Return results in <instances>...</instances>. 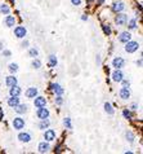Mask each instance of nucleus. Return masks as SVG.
Masks as SVG:
<instances>
[{
  "label": "nucleus",
  "instance_id": "393cba45",
  "mask_svg": "<svg viewBox=\"0 0 143 154\" xmlns=\"http://www.w3.org/2000/svg\"><path fill=\"white\" fill-rule=\"evenodd\" d=\"M105 110H106L107 114H110V115H112V114L115 113V111H113V109H112V106H111V104H108V102L105 104Z\"/></svg>",
  "mask_w": 143,
  "mask_h": 154
},
{
  "label": "nucleus",
  "instance_id": "72a5a7b5",
  "mask_svg": "<svg viewBox=\"0 0 143 154\" xmlns=\"http://www.w3.org/2000/svg\"><path fill=\"white\" fill-rule=\"evenodd\" d=\"M56 104H57V105H62V104H63L62 96H57V97H56Z\"/></svg>",
  "mask_w": 143,
  "mask_h": 154
},
{
  "label": "nucleus",
  "instance_id": "aec40b11",
  "mask_svg": "<svg viewBox=\"0 0 143 154\" xmlns=\"http://www.w3.org/2000/svg\"><path fill=\"white\" fill-rule=\"evenodd\" d=\"M21 92H22V90L17 86V84H16V86H13V87H11V90H9V95H11V96H19Z\"/></svg>",
  "mask_w": 143,
  "mask_h": 154
},
{
  "label": "nucleus",
  "instance_id": "f8f14e48",
  "mask_svg": "<svg viewBox=\"0 0 143 154\" xmlns=\"http://www.w3.org/2000/svg\"><path fill=\"white\" fill-rule=\"evenodd\" d=\"M39 152L40 153H48L50 150V145H49V141H43V143H40L39 144Z\"/></svg>",
  "mask_w": 143,
  "mask_h": 154
},
{
  "label": "nucleus",
  "instance_id": "79ce46f5",
  "mask_svg": "<svg viewBox=\"0 0 143 154\" xmlns=\"http://www.w3.org/2000/svg\"><path fill=\"white\" fill-rule=\"evenodd\" d=\"M1 115H3V110L0 109V119H1Z\"/></svg>",
  "mask_w": 143,
  "mask_h": 154
},
{
  "label": "nucleus",
  "instance_id": "2eb2a0df",
  "mask_svg": "<svg viewBox=\"0 0 143 154\" xmlns=\"http://www.w3.org/2000/svg\"><path fill=\"white\" fill-rule=\"evenodd\" d=\"M130 39H132L130 32L124 31V32H121V34H120V37H119V42H121V43H126V42H129Z\"/></svg>",
  "mask_w": 143,
  "mask_h": 154
},
{
  "label": "nucleus",
  "instance_id": "473e14b6",
  "mask_svg": "<svg viewBox=\"0 0 143 154\" xmlns=\"http://www.w3.org/2000/svg\"><path fill=\"white\" fill-rule=\"evenodd\" d=\"M122 115H124V118H126V119H132V113L126 109L122 111Z\"/></svg>",
  "mask_w": 143,
  "mask_h": 154
},
{
  "label": "nucleus",
  "instance_id": "6ab92c4d",
  "mask_svg": "<svg viewBox=\"0 0 143 154\" xmlns=\"http://www.w3.org/2000/svg\"><path fill=\"white\" fill-rule=\"evenodd\" d=\"M18 104H19L18 96H11V97L8 99V105H9L11 107H16Z\"/></svg>",
  "mask_w": 143,
  "mask_h": 154
},
{
  "label": "nucleus",
  "instance_id": "2f4dec72",
  "mask_svg": "<svg viewBox=\"0 0 143 154\" xmlns=\"http://www.w3.org/2000/svg\"><path fill=\"white\" fill-rule=\"evenodd\" d=\"M28 54L31 56V57H38V54H39V52H38V49H35V48H31L30 49V52H28Z\"/></svg>",
  "mask_w": 143,
  "mask_h": 154
},
{
  "label": "nucleus",
  "instance_id": "a19ab883",
  "mask_svg": "<svg viewBox=\"0 0 143 154\" xmlns=\"http://www.w3.org/2000/svg\"><path fill=\"white\" fill-rule=\"evenodd\" d=\"M81 19H83V21H86L88 17H85V16H83V17H81Z\"/></svg>",
  "mask_w": 143,
  "mask_h": 154
},
{
  "label": "nucleus",
  "instance_id": "4c0bfd02",
  "mask_svg": "<svg viewBox=\"0 0 143 154\" xmlns=\"http://www.w3.org/2000/svg\"><path fill=\"white\" fill-rule=\"evenodd\" d=\"M28 45V42H23V43H22V47H27Z\"/></svg>",
  "mask_w": 143,
  "mask_h": 154
},
{
  "label": "nucleus",
  "instance_id": "a878e982",
  "mask_svg": "<svg viewBox=\"0 0 143 154\" xmlns=\"http://www.w3.org/2000/svg\"><path fill=\"white\" fill-rule=\"evenodd\" d=\"M8 69H9V71H11L12 74L13 73H17V71H18V65L17 64H11Z\"/></svg>",
  "mask_w": 143,
  "mask_h": 154
},
{
  "label": "nucleus",
  "instance_id": "0eeeda50",
  "mask_svg": "<svg viewBox=\"0 0 143 154\" xmlns=\"http://www.w3.org/2000/svg\"><path fill=\"white\" fill-rule=\"evenodd\" d=\"M122 78H124V74H122V71L120 70V69H116V70L112 73V80L113 82H121Z\"/></svg>",
  "mask_w": 143,
  "mask_h": 154
},
{
  "label": "nucleus",
  "instance_id": "cd10ccee",
  "mask_svg": "<svg viewBox=\"0 0 143 154\" xmlns=\"http://www.w3.org/2000/svg\"><path fill=\"white\" fill-rule=\"evenodd\" d=\"M31 66L34 67V69H40V66H41V62L39 61V60H34L31 62Z\"/></svg>",
  "mask_w": 143,
  "mask_h": 154
},
{
  "label": "nucleus",
  "instance_id": "39448f33",
  "mask_svg": "<svg viewBox=\"0 0 143 154\" xmlns=\"http://www.w3.org/2000/svg\"><path fill=\"white\" fill-rule=\"evenodd\" d=\"M115 22H116V25L118 26H124L126 22H128V16L126 14H118L116 16V18H115Z\"/></svg>",
  "mask_w": 143,
  "mask_h": 154
},
{
  "label": "nucleus",
  "instance_id": "37998d69",
  "mask_svg": "<svg viewBox=\"0 0 143 154\" xmlns=\"http://www.w3.org/2000/svg\"><path fill=\"white\" fill-rule=\"evenodd\" d=\"M1 49H3V43L0 42V51H1Z\"/></svg>",
  "mask_w": 143,
  "mask_h": 154
},
{
  "label": "nucleus",
  "instance_id": "b1692460",
  "mask_svg": "<svg viewBox=\"0 0 143 154\" xmlns=\"http://www.w3.org/2000/svg\"><path fill=\"white\" fill-rule=\"evenodd\" d=\"M57 65V58H56V56L54 54H50L49 56V66L50 67H54Z\"/></svg>",
  "mask_w": 143,
  "mask_h": 154
},
{
  "label": "nucleus",
  "instance_id": "58836bf2",
  "mask_svg": "<svg viewBox=\"0 0 143 154\" xmlns=\"http://www.w3.org/2000/svg\"><path fill=\"white\" fill-rule=\"evenodd\" d=\"M103 3H105V0H98V4H99V5H102Z\"/></svg>",
  "mask_w": 143,
  "mask_h": 154
},
{
  "label": "nucleus",
  "instance_id": "4be33fe9",
  "mask_svg": "<svg viewBox=\"0 0 143 154\" xmlns=\"http://www.w3.org/2000/svg\"><path fill=\"white\" fill-rule=\"evenodd\" d=\"M49 120H48V118L47 119H41V122H40V124H39V128L40 130H45V128H48L49 127Z\"/></svg>",
  "mask_w": 143,
  "mask_h": 154
},
{
  "label": "nucleus",
  "instance_id": "423d86ee",
  "mask_svg": "<svg viewBox=\"0 0 143 154\" xmlns=\"http://www.w3.org/2000/svg\"><path fill=\"white\" fill-rule=\"evenodd\" d=\"M44 139L47 140V141H53V140L56 139V131L54 130H47L44 132Z\"/></svg>",
  "mask_w": 143,
  "mask_h": 154
},
{
  "label": "nucleus",
  "instance_id": "f3484780",
  "mask_svg": "<svg viewBox=\"0 0 143 154\" xmlns=\"http://www.w3.org/2000/svg\"><path fill=\"white\" fill-rule=\"evenodd\" d=\"M52 90H53V92L57 95V96H62L63 92H64V90L62 87L59 86L58 83H54V84H52Z\"/></svg>",
  "mask_w": 143,
  "mask_h": 154
},
{
  "label": "nucleus",
  "instance_id": "5701e85b",
  "mask_svg": "<svg viewBox=\"0 0 143 154\" xmlns=\"http://www.w3.org/2000/svg\"><path fill=\"white\" fill-rule=\"evenodd\" d=\"M11 12V8H9L6 4H1L0 5V13H4V14H9Z\"/></svg>",
  "mask_w": 143,
  "mask_h": 154
},
{
  "label": "nucleus",
  "instance_id": "dca6fc26",
  "mask_svg": "<svg viewBox=\"0 0 143 154\" xmlns=\"http://www.w3.org/2000/svg\"><path fill=\"white\" fill-rule=\"evenodd\" d=\"M34 105L36 107H41V106H45L47 105V100H45V97H35V101H34Z\"/></svg>",
  "mask_w": 143,
  "mask_h": 154
},
{
  "label": "nucleus",
  "instance_id": "a211bd4d",
  "mask_svg": "<svg viewBox=\"0 0 143 154\" xmlns=\"http://www.w3.org/2000/svg\"><path fill=\"white\" fill-rule=\"evenodd\" d=\"M125 9V4L122 1H119V3H115V4L112 5V11L119 13V12H122Z\"/></svg>",
  "mask_w": 143,
  "mask_h": 154
},
{
  "label": "nucleus",
  "instance_id": "ddd939ff",
  "mask_svg": "<svg viewBox=\"0 0 143 154\" xmlns=\"http://www.w3.org/2000/svg\"><path fill=\"white\" fill-rule=\"evenodd\" d=\"M4 24L6 27H13L16 25V17L14 16H6L4 18Z\"/></svg>",
  "mask_w": 143,
  "mask_h": 154
},
{
  "label": "nucleus",
  "instance_id": "f03ea898",
  "mask_svg": "<svg viewBox=\"0 0 143 154\" xmlns=\"http://www.w3.org/2000/svg\"><path fill=\"white\" fill-rule=\"evenodd\" d=\"M49 110L45 109V106H41V107H38L36 110V115L39 119H47L48 117H49Z\"/></svg>",
  "mask_w": 143,
  "mask_h": 154
},
{
  "label": "nucleus",
  "instance_id": "9d476101",
  "mask_svg": "<svg viewBox=\"0 0 143 154\" xmlns=\"http://www.w3.org/2000/svg\"><path fill=\"white\" fill-rule=\"evenodd\" d=\"M18 140L21 143H30L31 141V135L28 132H21L18 135Z\"/></svg>",
  "mask_w": 143,
  "mask_h": 154
},
{
  "label": "nucleus",
  "instance_id": "4468645a",
  "mask_svg": "<svg viewBox=\"0 0 143 154\" xmlns=\"http://www.w3.org/2000/svg\"><path fill=\"white\" fill-rule=\"evenodd\" d=\"M5 84H6V87H9V88L16 86V84H17V78L13 77V75H9V77L5 78Z\"/></svg>",
  "mask_w": 143,
  "mask_h": 154
},
{
  "label": "nucleus",
  "instance_id": "412c9836",
  "mask_svg": "<svg viewBox=\"0 0 143 154\" xmlns=\"http://www.w3.org/2000/svg\"><path fill=\"white\" fill-rule=\"evenodd\" d=\"M14 110L17 111L18 114H23V113H26V110H27V105H25V104H18L17 106L14 107Z\"/></svg>",
  "mask_w": 143,
  "mask_h": 154
},
{
  "label": "nucleus",
  "instance_id": "e433bc0d",
  "mask_svg": "<svg viewBox=\"0 0 143 154\" xmlns=\"http://www.w3.org/2000/svg\"><path fill=\"white\" fill-rule=\"evenodd\" d=\"M122 82V86L124 87H129V82L128 80H121Z\"/></svg>",
  "mask_w": 143,
  "mask_h": 154
},
{
  "label": "nucleus",
  "instance_id": "f257e3e1",
  "mask_svg": "<svg viewBox=\"0 0 143 154\" xmlns=\"http://www.w3.org/2000/svg\"><path fill=\"white\" fill-rule=\"evenodd\" d=\"M138 48H139V44L137 43V42L129 40L125 43V51L128 52V53H134L135 51H138Z\"/></svg>",
  "mask_w": 143,
  "mask_h": 154
},
{
  "label": "nucleus",
  "instance_id": "1a4fd4ad",
  "mask_svg": "<svg viewBox=\"0 0 143 154\" xmlns=\"http://www.w3.org/2000/svg\"><path fill=\"white\" fill-rule=\"evenodd\" d=\"M112 65H113V67H116V69H121V67H124L125 61H124V58H121V57H116V58H113Z\"/></svg>",
  "mask_w": 143,
  "mask_h": 154
},
{
  "label": "nucleus",
  "instance_id": "bb28decb",
  "mask_svg": "<svg viewBox=\"0 0 143 154\" xmlns=\"http://www.w3.org/2000/svg\"><path fill=\"white\" fill-rule=\"evenodd\" d=\"M63 124H64V127H66V128H69V130L72 128V124H71V119H70V118H64Z\"/></svg>",
  "mask_w": 143,
  "mask_h": 154
},
{
  "label": "nucleus",
  "instance_id": "c9c22d12",
  "mask_svg": "<svg viewBox=\"0 0 143 154\" xmlns=\"http://www.w3.org/2000/svg\"><path fill=\"white\" fill-rule=\"evenodd\" d=\"M3 53H4V56H6V57H9L12 53H11V51H8V49H5V51H3Z\"/></svg>",
  "mask_w": 143,
  "mask_h": 154
},
{
  "label": "nucleus",
  "instance_id": "c85d7f7f",
  "mask_svg": "<svg viewBox=\"0 0 143 154\" xmlns=\"http://www.w3.org/2000/svg\"><path fill=\"white\" fill-rule=\"evenodd\" d=\"M102 29H103V32H105L106 35H111V29H110L108 25H103Z\"/></svg>",
  "mask_w": 143,
  "mask_h": 154
},
{
  "label": "nucleus",
  "instance_id": "9b49d317",
  "mask_svg": "<svg viewBox=\"0 0 143 154\" xmlns=\"http://www.w3.org/2000/svg\"><path fill=\"white\" fill-rule=\"evenodd\" d=\"M119 95H120V99L121 100H128L129 97H130V91H129L126 87H122L121 90H120Z\"/></svg>",
  "mask_w": 143,
  "mask_h": 154
},
{
  "label": "nucleus",
  "instance_id": "ea45409f",
  "mask_svg": "<svg viewBox=\"0 0 143 154\" xmlns=\"http://www.w3.org/2000/svg\"><path fill=\"white\" fill-rule=\"evenodd\" d=\"M137 65H138V66H142V61H141V60L137 61Z\"/></svg>",
  "mask_w": 143,
  "mask_h": 154
},
{
  "label": "nucleus",
  "instance_id": "7c9ffc66",
  "mask_svg": "<svg viewBox=\"0 0 143 154\" xmlns=\"http://www.w3.org/2000/svg\"><path fill=\"white\" fill-rule=\"evenodd\" d=\"M126 139H128L129 143H133V141H134V135H133L130 131H128V132H126Z\"/></svg>",
  "mask_w": 143,
  "mask_h": 154
},
{
  "label": "nucleus",
  "instance_id": "6e6552de",
  "mask_svg": "<svg viewBox=\"0 0 143 154\" xmlns=\"http://www.w3.org/2000/svg\"><path fill=\"white\" fill-rule=\"evenodd\" d=\"M26 95V97L27 99H35V97L38 96V88H35V87H30L27 91L25 92Z\"/></svg>",
  "mask_w": 143,
  "mask_h": 154
},
{
  "label": "nucleus",
  "instance_id": "20e7f679",
  "mask_svg": "<svg viewBox=\"0 0 143 154\" xmlns=\"http://www.w3.org/2000/svg\"><path fill=\"white\" fill-rule=\"evenodd\" d=\"M13 127H14V130H22L25 127V120L21 117L14 118L13 119Z\"/></svg>",
  "mask_w": 143,
  "mask_h": 154
},
{
  "label": "nucleus",
  "instance_id": "c756f323",
  "mask_svg": "<svg viewBox=\"0 0 143 154\" xmlns=\"http://www.w3.org/2000/svg\"><path fill=\"white\" fill-rule=\"evenodd\" d=\"M135 27H137V21H135V19H130V21H129V29H130V30H134Z\"/></svg>",
  "mask_w": 143,
  "mask_h": 154
},
{
  "label": "nucleus",
  "instance_id": "7ed1b4c3",
  "mask_svg": "<svg viewBox=\"0 0 143 154\" xmlns=\"http://www.w3.org/2000/svg\"><path fill=\"white\" fill-rule=\"evenodd\" d=\"M26 34H27V30H26V27H23V26H17V27L14 29V35H16V38L23 39V38L26 37Z\"/></svg>",
  "mask_w": 143,
  "mask_h": 154
},
{
  "label": "nucleus",
  "instance_id": "f704fd0d",
  "mask_svg": "<svg viewBox=\"0 0 143 154\" xmlns=\"http://www.w3.org/2000/svg\"><path fill=\"white\" fill-rule=\"evenodd\" d=\"M71 3H72L74 5H76V6H77V5H80V4H81V0H71Z\"/></svg>",
  "mask_w": 143,
  "mask_h": 154
}]
</instances>
